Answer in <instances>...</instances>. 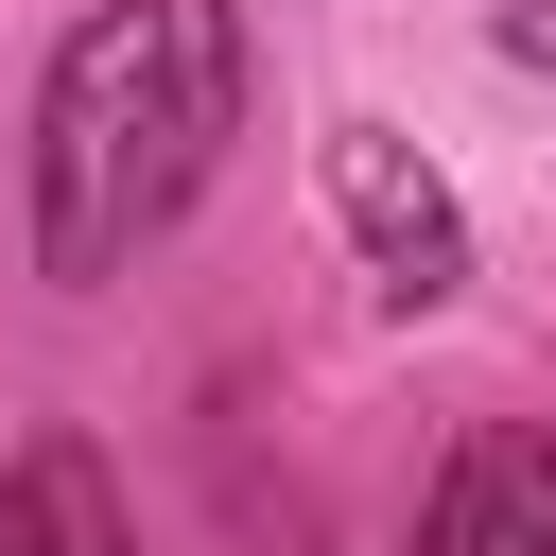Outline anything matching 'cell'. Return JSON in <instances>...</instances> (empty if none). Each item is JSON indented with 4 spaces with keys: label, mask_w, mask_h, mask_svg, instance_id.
<instances>
[{
    "label": "cell",
    "mask_w": 556,
    "mask_h": 556,
    "mask_svg": "<svg viewBox=\"0 0 556 556\" xmlns=\"http://www.w3.org/2000/svg\"><path fill=\"white\" fill-rule=\"evenodd\" d=\"M243 139V0H87L35 87V278L104 295Z\"/></svg>",
    "instance_id": "obj_1"
},
{
    "label": "cell",
    "mask_w": 556,
    "mask_h": 556,
    "mask_svg": "<svg viewBox=\"0 0 556 556\" xmlns=\"http://www.w3.org/2000/svg\"><path fill=\"white\" fill-rule=\"evenodd\" d=\"M313 174H330V226L365 243V278H382L400 313H452V295H469V208H452V174H434L400 122H330Z\"/></svg>",
    "instance_id": "obj_2"
},
{
    "label": "cell",
    "mask_w": 556,
    "mask_h": 556,
    "mask_svg": "<svg viewBox=\"0 0 556 556\" xmlns=\"http://www.w3.org/2000/svg\"><path fill=\"white\" fill-rule=\"evenodd\" d=\"M417 556H556V434H539V417L452 434V469H434V504H417Z\"/></svg>",
    "instance_id": "obj_3"
},
{
    "label": "cell",
    "mask_w": 556,
    "mask_h": 556,
    "mask_svg": "<svg viewBox=\"0 0 556 556\" xmlns=\"http://www.w3.org/2000/svg\"><path fill=\"white\" fill-rule=\"evenodd\" d=\"M0 556H139V521H122V486H104L87 434H35L0 469Z\"/></svg>",
    "instance_id": "obj_4"
},
{
    "label": "cell",
    "mask_w": 556,
    "mask_h": 556,
    "mask_svg": "<svg viewBox=\"0 0 556 556\" xmlns=\"http://www.w3.org/2000/svg\"><path fill=\"white\" fill-rule=\"evenodd\" d=\"M486 52H504V70H556V0H504V17H486Z\"/></svg>",
    "instance_id": "obj_5"
}]
</instances>
